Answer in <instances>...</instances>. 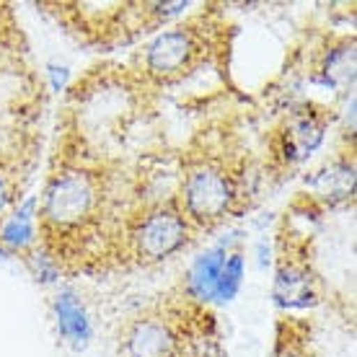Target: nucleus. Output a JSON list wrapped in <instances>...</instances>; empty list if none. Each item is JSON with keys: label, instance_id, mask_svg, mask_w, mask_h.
I'll list each match as a JSON object with an SVG mask.
<instances>
[{"label": "nucleus", "instance_id": "9", "mask_svg": "<svg viewBox=\"0 0 357 357\" xmlns=\"http://www.w3.org/2000/svg\"><path fill=\"white\" fill-rule=\"evenodd\" d=\"M308 184L313 189V197L321 199L324 205H340V202L352 199V195H355V158H352V153L334 158Z\"/></svg>", "mask_w": 357, "mask_h": 357}, {"label": "nucleus", "instance_id": "12", "mask_svg": "<svg viewBox=\"0 0 357 357\" xmlns=\"http://www.w3.org/2000/svg\"><path fill=\"white\" fill-rule=\"evenodd\" d=\"M316 81L340 91L352 89V83H355V39L352 36L349 39L344 36L326 50Z\"/></svg>", "mask_w": 357, "mask_h": 357}, {"label": "nucleus", "instance_id": "11", "mask_svg": "<svg viewBox=\"0 0 357 357\" xmlns=\"http://www.w3.org/2000/svg\"><path fill=\"white\" fill-rule=\"evenodd\" d=\"M225 257H228V246H225V243H218L213 249H207L205 254H199L195 259V264H192L187 272L184 293H187L189 298L199 301V303L213 301L215 282H218V275H220V269H223V264H225Z\"/></svg>", "mask_w": 357, "mask_h": 357}, {"label": "nucleus", "instance_id": "8", "mask_svg": "<svg viewBox=\"0 0 357 357\" xmlns=\"http://www.w3.org/2000/svg\"><path fill=\"white\" fill-rule=\"evenodd\" d=\"M52 311H54V324H57V331L73 349H83L91 342V319L89 311L78 295L73 290H63V293L54 295L52 301Z\"/></svg>", "mask_w": 357, "mask_h": 357}, {"label": "nucleus", "instance_id": "7", "mask_svg": "<svg viewBox=\"0 0 357 357\" xmlns=\"http://www.w3.org/2000/svg\"><path fill=\"white\" fill-rule=\"evenodd\" d=\"M275 301L285 308H305L319 301L316 277L308 272V264L282 259L275 280Z\"/></svg>", "mask_w": 357, "mask_h": 357}, {"label": "nucleus", "instance_id": "14", "mask_svg": "<svg viewBox=\"0 0 357 357\" xmlns=\"http://www.w3.org/2000/svg\"><path fill=\"white\" fill-rule=\"evenodd\" d=\"M24 178H26V174L21 171V166L0 163V225L13 213L18 197H21V189H24Z\"/></svg>", "mask_w": 357, "mask_h": 357}, {"label": "nucleus", "instance_id": "2", "mask_svg": "<svg viewBox=\"0 0 357 357\" xmlns=\"http://www.w3.org/2000/svg\"><path fill=\"white\" fill-rule=\"evenodd\" d=\"M174 199L197 231H210L243 207V174L218 155H199L184 169Z\"/></svg>", "mask_w": 357, "mask_h": 357}, {"label": "nucleus", "instance_id": "10", "mask_svg": "<svg viewBox=\"0 0 357 357\" xmlns=\"http://www.w3.org/2000/svg\"><path fill=\"white\" fill-rule=\"evenodd\" d=\"M0 246L10 254H26L36 246V199L13 207V213L0 225Z\"/></svg>", "mask_w": 357, "mask_h": 357}, {"label": "nucleus", "instance_id": "5", "mask_svg": "<svg viewBox=\"0 0 357 357\" xmlns=\"http://www.w3.org/2000/svg\"><path fill=\"white\" fill-rule=\"evenodd\" d=\"M331 112L324 107H301L285 116V122L275 130L272 137V161L280 169H290L295 163L305 161L324 143L329 130Z\"/></svg>", "mask_w": 357, "mask_h": 357}, {"label": "nucleus", "instance_id": "15", "mask_svg": "<svg viewBox=\"0 0 357 357\" xmlns=\"http://www.w3.org/2000/svg\"><path fill=\"white\" fill-rule=\"evenodd\" d=\"M50 78H52L54 91H63L68 83V68H50Z\"/></svg>", "mask_w": 357, "mask_h": 357}, {"label": "nucleus", "instance_id": "13", "mask_svg": "<svg viewBox=\"0 0 357 357\" xmlns=\"http://www.w3.org/2000/svg\"><path fill=\"white\" fill-rule=\"evenodd\" d=\"M243 272H246V259H243V254L241 251H231V254L225 257V264H223V269H220V275H218L213 301H220V303L233 301L236 293L241 290Z\"/></svg>", "mask_w": 357, "mask_h": 357}, {"label": "nucleus", "instance_id": "1", "mask_svg": "<svg viewBox=\"0 0 357 357\" xmlns=\"http://www.w3.org/2000/svg\"><path fill=\"white\" fill-rule=\"evenodd\" d=\"M39 207V241L52 261L60 267L89 251V246L107 231L112 218V187L101 166L91 155H68L47 178Z\"/></svg>", "mask_w": 357, "mask_h": 357}, {"label": "nucleus", "instance_id": "3", "mask_svg": "<svg viewBox=\"0 0 357 357\" xmlns=\"http://www.w3.org/2000/svg\"><path fill=\"white\" fill-rule=\"evenodd\" d=\"M195 231L197 228L189 223L176 199L171 197L166 202H151L137 213L127 215L122 231L116 236H122L125 259L148 267L187 249L189 241L195 238Z\"/></svg>", "mask_w": 357, "mask_h": 357}, {"label": "nucleus", "instance_id": "4", "mask_svg": "<svg viewBox=\"0 0 357 357\" xmlns=\"http://www.w3.org/2000/svg\"><path fill=\"white\" fill-rule=\"evenodd\" d=\"M205 24L192 18L187 24L171 26L143 47L140 70L143 78L158 86H169L187 78L205 60Z\"/></svg>", "mask_w": 357, "mask_h": 357}, {"label": "nucleus", "instance_id": "6", "mask_svg": "<svg viewBox=\"0 0 357 357\" xmlns=\"http://www.w3.org/2000/svg\"><path fill=\"white\" fill-rule=\"evenodd\" d=\"M184 334L171 316L145 313L132 319L122 334V355L125 357H181Z\"/></svg>", "mask_w": 357, "mask_h": 357}]
</instances>
